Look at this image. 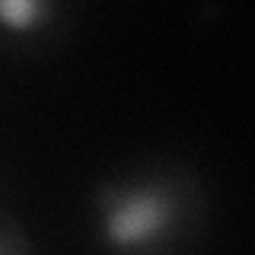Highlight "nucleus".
Instances as JSON below:
<instances>
[{
  "label": "nucleus",
  "instance_id": "f257e3e1",
  "mask_svg": "<svg viewBox=\"0 0 255 255\" xmlns=\"http://www.w3.org/2000/svg\"><path fill=\"white\" fill-rule=\"evenodd\" d=\"M172 220V198L159 185L109 191L102 204V236L112 246L134 249L156 239Z\"/></svg>",
  "mask_w": 255,
  "mask_h": 255
},
{
  "label": "nucleus",
  "instance_id": "f03ea898",
  "mask_svg": "<svg viewBox=\"0 0 255 255\" xmlns=\"http://www.w3.org/2000/svg\"><path fill=\"white\" fill-rule=\"evenodd\" d=\"M45 0H0V29L32 32L45 22Z\"/></svg>",
  "mask_w": 255,
  "mask_h": 255
}]
</instances>
